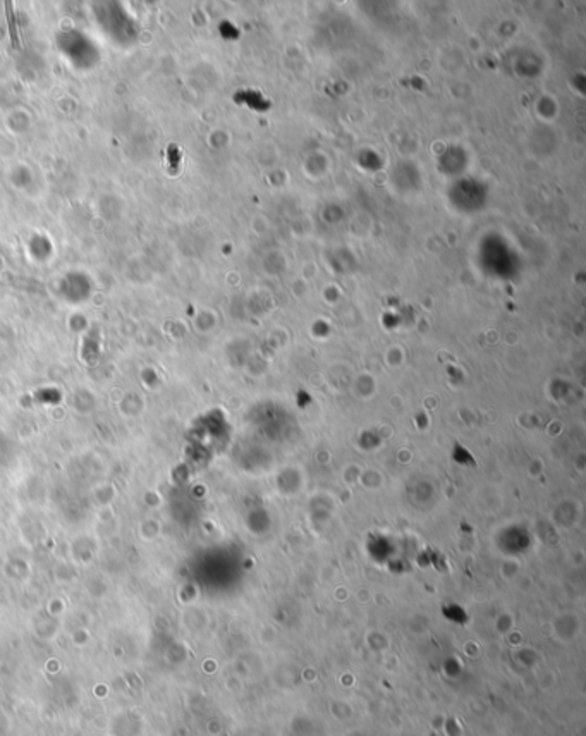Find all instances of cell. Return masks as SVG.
Listing matches in <instances>:
<instances>
[{"label": "cell", "mask_w": 586, "mask_h": 736, "mask_svg": "<svg viewBox=\"0 0 586 736\" xmlns=\"http://www.w3.org/2000/svg\"><path fill=\"white\" fill-rule=\"evenodd\" d=\"M6 17H7V28H9V36L10 43H12L14 50H21L23 45H21V33H19V24H17V16L16 10H14L12 3L6 2Z\"/></svg>", "instance_id": "1"}, {"label": "cell", "mask_w": 586, "mask_h": 736, "mask_svg": "<svg viewBox=\"0 0 586 736\" xmlns=\"http://www.w3.org/2000/svg\"><path fill=\"white\" fill-rule=\"evenodd\" d=\"M181 150L177 145H169L167 147V171L171 176H177L181 171Z\"/></svg>", "instance_id": "2"}]
</instances>
